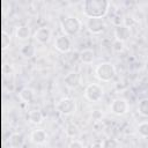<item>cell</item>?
<instances>
[{"label": "cell", "mask_w": 148, "mask_h": 148, "mask_svg": "<svg viewBox=\"0 0 148 148\" xmlns=\"http://www.w3.org/2000/svg\"><path fill=\"white\" fill-rule=\"evenodd\" d=\"M20 52H21V54L24 57V58H32V57H35V54H36V46L34 45V44H31V43H28V44H24L22 47H21V50H20Z\"/></svg>", "instance_id": "17"}, {"label": "cell", "mask_w": 148, "mask_h": 148, "mask_svg": "<svg viewBox=\"0 0 148 148\" xmlns=\"http://www.w3.org/2000/svg\"><path fill=\"white\" fill-rule=\"evenodd\" d=\"M28 120L34 125H39L44 120V114L40 110H31L28 113Z\"/></svg>", "instance_id": "14"}, {"label": "cell", "mask_w": 148, "mask_h": 148, "mask_svg": "<svg viewBox=\"0 0 148 148\" xmlns=\"http://www.w3.org/2000/svg\"><path fill=\"white\" fill-rule=\"evenodd\" d=\"M130 35H131V30L126 24H118L114 28V36L117 40H120L124 43L130 38Z\"/></svg>", "instance_id": "11"}, {"label": "cell", "mask_w": 148, "mask_h": 148, "mask_svg": "<svg viewBox=\"0 0 148 148\" xmlns=\"http://www.w3.org/2000/svg\"><path fill=\"white\" fill-rule=\"evenodd\" d=\"M65 132H66V135L72 138V139H76L80 135V128L77 127V125H75L73 123H71V124H68L66 126Z\"/></svg>", "instance_id": "18"}, {"label": "cell", "mask_w": 148, "mask_h": 148, "mask_svg": "<svg viewBox=\"0 0 148 148\" xmlns=\"http://www.w3.org/2000/svg\"><path fill=\"white\" fill-rule=\"evenodd\" d=\"M130 104L125 98L117 97L114 98L110 104V111L116 116H124L128 112Z\"/></svg>", "instance_id": "6"}, {"label": "cell", "mask_w": 148, "mask_h": 148, "mask_svg": "<svg viewBox=\"0 0 148 148\" xmlns=\"http://www.w3.org/2000/svg\"><path fill=\"white\" fill-rule=\"evenodd\" d=\"M30 29L27 25H18L15 30V36L17 37V39L20 40H27L30 38Z\"/></svg>", "instance_id": "16"}, {"label": "cell", "mask_w": 148, "mask_h": 148, "mask_svg": "<svg viewBox=\"0 0 148 148\" xmlns=\"http://www.w3.org/2000/svg\"><path fill=\"white\" fill-rule=\"evenodd\" d=\"M34 96H35L34 90L30 89V88H28V87L22 88V89L20 90V92H18L20 99H21L22 102H24V103H31V102L34 101Z\"/></svg>", "instance_id": "15"}, {"label": "cell", "mask_w": 148, "mask_h": 148, "mask_svg": "<svg viewBox=\"0 0 148 148\" xmlns=\"http://www.w3.org/2000/svg\"><path fill=\"white\" fill-rule=\"evenodd\" d=\"M68 148H84L83 147V143L76 139H73L69 143H68Z\"/></svg>", "instance_id": "24"}, {"label": "cell", "mask_w": 148, "mask_h": 148, "mask_svg": "<svg viewBox=\"0 0 148 148\" xmlns=\"http://www.w3.org/2000/svg\"><path fill=\"white\" fill-rule=\"evenodd\" d=\"M30 140L36 145H43L47 140V133L42 128L34 130L30 134Z\"/></svg>", "instance_id": "12"}, {"label": "cell", "mask_w": 148, "mask_h": 148, "mask_svg": "<svg viewBox=\"0 0 148 148\" xmlns=\"http://www.w3.org/2000/svg\"><path fill=\"white\" fill-rule=\"evenodd\" d=\"M110 8L108 0H86L82 3V10L87 18H103Z\"/></svg>", "instance_id": "1"}, {"label": "cell", "mask_w": 148, "mask_h": 148, "mask_svg": "<svg viewBox=\"0 0 148 148\" xmlns=\"http://www.w3.org/2000/svg\"><path fill=\"white\" fill-rule=\"evenodd\" d=\"M51 37H52V31L47 27H40L34 34V38L39 44H46V43H49L50 39H51Z\"/></svg>", "instance_id": "9"}, {"label": "cell", "mask_w": 148, "mask_h": 148, "mask_svg": "<svg viewBox=\"0 0 148 148\" xmlns=\"http://www.w3.org/2000/svg\"><path fill=\"white\" fill-rule=\"evenodd\" d=\"M112 49H113V51H116V52H121V51L124 50V43L116 39V40L112 43Z\"/></svg>", "instance_id": "23"}, {"label": "cell", "mask_w": 148, "mask_h": 148, "mask_svg": "<svg viewBox=\"0 0 148 148\" xmlns=\"http://www.w3.org/2000/svg\"><path fill=\"white\" fill-rule=\"evenodd\" d=\"M136 131H138V134L141 136V138H148V121H142L136 127Z\"/></svg>", "instance_id": "22"}, {"label": "cell", "mask_w": 148, "mask_h": 148, "mask_svg": "<svg viewBox=\"0 0 148 148\" xmlns=\"http://www.w3.org/2000/svg\"><path fill=\"white\" fill-rule=\"evenodd\" d=\"M147 148H148V147H147Z\"/></svg>", "instance_id": "28"}, {"label": "cell", "mask_w": 148, "mask_h": 148, "mask_svg": "<svg viewBox=\"0 0 148 148\" xmlns=\"http://www.w3.org/2000/svg\"><path fill=\"white\" fill-rule=\"evenodd\" d=\"M79 59L81 62L83 64H91L95 59V53H94V50L87 47V49H83L80 51L79 53Z\"/></svg>", "instance_id": "13"}, {"label": "cell", "mask_w": 148, "mask_h": 148, "mask_svg": "<svg viewBox=\"0 0 148 148\" xmlns=\"http://www.w3.org/2000/svg\"><path fill=\"white\" fill-rule=\"evenodd\" d=\"M86 27L87 29L95 35H98L104 31L105 29V23L103 18H87L86 21Z\"/></svg>", "instance_id": "7"}, {"label": "cell", "mask_w": 148, "mask_h": 148, "mask_svg": "<svg viewBox=\"0 0 148 148\" xmlns=\"http://www.w3.org/2000/svg\"><path fill=\"white\" fill-rule=\"evenodd\" d=\"M102 146L103 148H119L120 145H119V141L114 138H106L103 140L102 142Z\"/></svg>", "instance_id": "21"}, {"label": "cell", "mask_w": 148, "mask_h": 148, "mask_svg": "<svg viewBox=\"0 0 148 148\" xmlns=\"http://www.w3.org/2000/svg\"><path fill=\"white\" fill-rule=\"evenodd\" d=\"M60 27H61V30H62L64 35L69 37V36L76 35L81 30L82 23L75 16H65L60 21Z\"/></svg>", "instance_id": "3"}, {"label": "cell", "mask_w": 148, "mask_h": 148, "mask_svg": "<svg viewBox=\"0 0 148 148\" xmlns=\"http://www.w3.org/2000/svg\"><path fill=\"white\" fill-rule=\"evenodd\" d=\"M116 75V67L110 61H104L97 65L95 68V76L102 82L111 81Z\"/></svg>", "instance_id": "2"}, {"label": "cell", "mask_w": 148, "mask_h": 148, "mask_svg": "<svg viewBox=\"0 0 148 148\" xmlns=\"http://www.w3.org/2000/svg\"><path fill=\"white\" fill-rule=\"evenodd\" d=\"M138 112L142 117H147L148 118V98H142L141 101H139Z\"/></svg>", "instance_id": "20"}, {"label": "cell", "mask_w": 148, "mask_h": 148, "mask_svg": "<svg viewBox=\"0 0 148 148\" xmlns=\"http://www.w3.org/2000/svg\"><path fill=\"white\" fill-rule=\"evenodd\" d=\"M22 143H23V136H22L21 134L14 133V134L10 135V138H9V145H10L12 147L18 148V147L22 146Z\"/></svg>", "instance_id": "19"}, {"label": "cell", "mask_w": 148, "mask_h": 148, "mask_svg": "<svg viewBox=\"0 0 148 148\" xmlns=\"http://www.w3.org/2000/svg\"><path fill=\"white\" fill-rule=\"evenodd\" d=\"M57 111L64 116H69L76 111V102L71 97H62L56 105Z\"/></svg>", "instance_id": "5"}, {"label": "cell", "mask_w": 148, "mask_h": 148, "mask_svg": "<svg viewBox=\"0 0 148 148\" xmlns=\"http://www.w3.org/2000/svg\"><path fill=\"white\" fill-rule=\"evenodd\" d=\"M91 117L94 120H101L102 119V112L99 110H95V111H92Z\"/></svg>", "instance_id": "25"}, {"label": "cell", "mask_w": 148, "mask_h": 148, "mask_svg": "<svg viewBox=\"0 0 148 148\" xmlns=\"http://www.w3.org/2000/svg\"><path fill=\"white\" fill-rule=\"evenodd\" d=\"M64 82L65 84L71 88V89H75L76 87H79L80 82H81V75L77 72H69L68 74H66V76L64 77Z\"/></svg>", "instance_id": "10"}, {"label": "cell", "mask_w": 148, "mask_h": 148, "mask_svg": "<svg viewBox=\"0 0 148 148\" xmlns=\"http://www.w3.org/2000/svg\"><path fill=\"white\" fill-rule=\"evenodd\" d=\"M91 148H103L102 146V142H95L91 145Z\"/></svg>", "instance_id": "26"}, {"label": "cell", "mask_w": 148, "mask_h": 148, "mask_svg": "<svg viewBox=\"0 0 148 148\" xmlns=\"http://www.w3.org/2000/svg\"><path fill=\"white\" fill-rule=\"evenodd\" d=\"M54 47L61 53H67L72 47L71 38L68 36L64 35V34L57 36L56 39H54Z\"/></svg>", "instance_id": "8"}, {"label": "cell", "mask_w": 148, "mask_h": 148, "mask_svg": "<svg viewBox=\"0 0 148 148\" xmlns=\"http://www.w3.org/2000/svg\"><path fill=\"white\" fill-rule=\"evenodd\" d=\"M145 69H146V72L148 73V60H147L146 64H145Z\"/></svg>", "instance_id": "27"}, {"label": "cell", "mask_w": 148, "mask_h": 148, "mask_svg": "<svg viewBox=\"0 0 148 148\" xmlns=\"http://www.w3.org/2000/svg\"><path fill=\"white\" fill-rule=\"evenodd\" d=\"M104 95V89L98 83H90L84 89V97L92 103H97L102 99Z\"/></svg>", "instance_id": "4"}]
</instances>
